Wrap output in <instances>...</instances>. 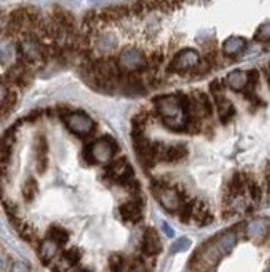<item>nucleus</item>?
Masks as SVG:
<instances>
[{"mask_svg": "<svg viewBox=\"0 0 270 272\" xmlns=\"http://www.w3.org/2000/svg\"><path fill=\"white\" fill-rule=\"evenodd\" d=\"M155 109L164 124L172 130H185L190 124V99L187 96H160L155 99Z\"/></svg>", "mask_w": 270, "mask_h": 272, "instance_id": "1", "label": "nucleus"}, {"mask_svg": "<svg viewBox=\"0 0 270 272\" xmlns=\"http://www.w3.org/2000/svg\"><path fill=\"white\" fill-rule=\"evenodd\" d=\"M223 255L217 249L213 239L210 242H205L195 255L190 259V269L195 272H215V267Z\"/></svg>", "mask_w": 270, "mask_h": 272, "instance_id": "2", "label": "nucleus"}, {"mask_svg": "<svg viewBox=\"0 0 270 272\" xmlns=\"http://www.w3.org/2000/svg\"><path fill=\"white\" fill-rule=\"evenodd\" d=\"M114 152H115V144L109 137H104L90 144L87 149V159L92 164H107L114 157Z\"/></svg>", "mask_w": 270, "mask_h": 272, "instance_id": "3", "label": "nucleus"}, {"mask_svg": "<svg viewBox=\"0 0 270 272\" xmlns=\"http://www.w3.org/2000/svg\"><path fill=\"white\" fill-rule=\"evenodd\" d=\"M117 64H119V67L125 72H137V70H142L144 67H147L145 55L135 47L123 49V51L119 54Z\"/></svg>", "mask_w": 270, "mask_h": 272, "instance_id": "4", "label": "nucleus"}, {"mask_svg": "<svg viewBox=\"0 0 270 272\" xmlns=\"http://www.w3.org/2000/svg\"><path fill=\"white\" fill-rule=\"evenodd\" d=\"M200 62V57L194 49H184V51L177 52L175 57L172 59L170 65H168V72H185L197 67Z\"/></svg>", "mask_w": 270, "mask_h": 272, "instance_id": "5", "label": "nucleus"}, {"mask_svg": "<svg viewBox=\"0 0 270 272\" xmlns=\"http://www.w3.org/2000/svg\"><path fill=\"white\" fill-rule=\"evenodd\" d=\"M19 52H20V57H24L25 62H30V64L40 62L43 57L40 42L32 35H27L19 42Z\"/></svg>", "mask_w": 270, "mask_h": 272, "instance_id": "6", "label": "nucleus"}, {"mask_svg": "<svg viewBox=\"0 0 270 272\" xmlns=\"http://www.w3.org/2000/svg\"><path fill=\"white\" fill-rule=\"evenodd\" d=\"M65 124L74 134L82 137L88 135L94 130V120L82 112H70L69 115H65Z\"/></svg>", "mask_w": 270, "mask_h": 272, "instance_id": "7", "label": "nucleus"}, {"mask_svg": "<svg viewBox=\"0 0 270 272\" xmlns=\"http://www.w3.org/2000/svg\"><path fill=\"white\" fill-rule=\"evenodd\" d=\"M107 175L112 177L115 182H119L122 186H127L128 182L133 180V170L130 164L127 162V159H117L115 162H112L107 167Z\"/></svg>", "mask_w": 270, "mask_h": 272, "instance_id": "8", "label": "nucleus"}, {"mask_svg": "<svg viewBox=\"0 0 270 272\" xmlns=\"http://www.w3.org/2000/svg\"><path fill=\"white\" fill-rule=\"evenodd\" d=\"M152 191H154L157 199H159V202L164 205L167 210H170V212L180 209V205H182V201H180V194L175 191V189L157 184V186L152 187Z\"/></svg>", "mask_w": 270, "mask_h": 272, "instance_id": "9", "label": "nucleus"}, {"mask_svg": "<svg viewBox=\"0 0 270 272\" xmlns=\"http://www.w3.org/2000/svg\"><path fill=\"white\" fill-rule=\"evenodd\" d=\"M135 139V152L139 155V160L142 162L145 167H150L152 164L157 162V151H155V144L144 139L142 135L133 137Z\"/></svg>", "mask_w": 270, "mask_h": 272, "instance_id": "10", "label": "nucleus"}, {"mask_svg": "<svg viewBox=\"0 0 270 272\" xmlns=\"http://www.w3.org/2000/svg\"><path fill=\"white\" fill-rule=\"evenodd\" d=\"M189 110H190V115L199 117V119H204V117H207V115H210L209 96H205V94H202V92L195 94V96L190 99Z\"/></svg>", "mask_w": 270, "mask_h": 272, "instance_id": "11", "label": "nucleus"}, {"mask_svg": "<svg viewBox=\"0 0 270 272\" xmlns=\"http://www.w3.org/2000/svg\"><path fill=\"white\" fill-rule=\"evenodd\" d=\"M142 251L147 255H157L162 251V242L159 234L155 232V229L147 227L144 232V239H142Z\"/></svg>", "mask_w": 270, "mask_h": 272, "instance_id": "12", "label": "nucleus"}, {"mask_svg": "<svg viewBox=\"0 0 270 272\" xmlns=\"http://www.w3.org/2000/svg\"><path fill=\"white\" fill-rule=\"evenodd\" d=\"M270 231V220L268 219H254L247 224V237L254 241H262L265 239Z\"/></svg>", "mask_w": 270, "mask_h": 272, "instance_id": "13", "label": "nucleus"}, {"mask_svg": "<svg viewBox=\"0 0 270 272\" xmlns=\"http://www.w3.org/2000/svg\"><path fill=\"white\" fill-rule=\"evenodd\" d=\"M213 242H215V246H217L218 251H220L222 255H227L234 251L235 246H237V232L225 231L213 239Z\"/></svg>", "mask_w": 270, "mask_h": 272, "instance_id": "14", "label": "nucleus"}, {"mask_svg": "<svg viewBox=\"0 0 270 272\" xmlns=\"http://www.w3.org/2000/svg\"><path fill=\"white\" fill-rule=\"evenodd\" d=\"M119 69H120L119 64H115L114 60H100L94 67L95 75H97L99 79H102V82L115 79V77L119 75Z\"/></svg>", "mask_w": 270, "mask_h": 272, "instance_id": "15", "label": "nucleus"}, {"mask_svg": "<svg viewBox=\"0 0 270 272\" xmlns=\"http://www.w3.org/2000/svg\"><path fill=\"white\" fill-rule=\"evenodd\" d=\"M119 212H120L123 220H128V222L137 224V222H140V219H142V202L140 201H128V202L120 205Z\"/></svg>", "mask_w": 270, "mask_h": 272, "instance_id": "16", "label": "nucleus"}, {"mask_svg": "<svg viewBox=\"0 0 270 272\" xmlns=\"http://www.w3.org/2000/svg\"><path fill=\"white\" fill-rule=\"evenodd\" d=\"M227 85L235 92H242L249 85V72L244 70H234L227 75Z\"/></svg>", "mask_w": 270, "mask_h": 272, "instance_id": "17", "label": "nucleus"}, {"mask_svg": "<svg viewBox=\"0 0 270 272\" xmlns=\"http://www.w3.org/2000/svg\"><path fill=\"white\" fill-rule=\"evenodd\" d=\"M245 47H247L245 38L239 37V35H234V37H229L227 40L222 43V52L225 55H239Z\"/></svg>", "mask_w": 270, "mask_h": 272, "instance_id": "18", "label": "nucleus"}, {"mask_svg": "<svg viewBox=\"0 0 270 272\" xmlns=\"http://www.w3.org/2000/svg\"><path fill=\"white\" fill-rule=\"evenodd\" d=\"M57 252H59V244L50 237L45 239V241L40 244V247H38V255H40L43 264H49L50 260L57 255Z\"/></svg>", "mask_w": 270, "mask_h": 272, "instance_id": "19", "label": "nucleus"}, {"mask_svg": "<svg viewBox=\"0 0 270 272\" xmlns=\"http://www.w3.org/2000/svg\"><path fill=\"white\" fill-rule=\"evenodd\" d=\"M215 102H217V110H218V115H220V120L223 122V124H227V122L235 115L234 104L223 96H217Z\"/></svg>", "mask_w": 270, "mask_h": 272, "instance_id": "20", "label": "nucleus"}, {"mask_svg": "<svg viewBox=\"0 0 270 272\" xmlns=\"http://www.w3.org/2000/svg\"><path fill=\"white\" fill-rule=\"evenodd\" d=\"M47 154H49V147H47V141L45 137L40 135L37 139V144H35V155H37V169L38 172H45L47 169Z\"/></svg>", "mask_w": 270, "mask_h": 272, "instance_id": "21", "label": "nucleus"}, {"mask_svg": "<svg viewBox=\"0 0 270 272\" xmlns=\"http://www.w3.org/2000/svg\"><path fill=\"white\" fill-rule=\"evenodd\" d=\"M212 219L213 217H212L209 207H207V204L204 201H197L195 210H194V220L200 225H207V224H210Z\"/></svg>", "mask_w": 270, "mask_h": 272, "instance_id": "22", "label": "nucleus"}, {"mask_svg": "<svg viewBox=\"0 0 270 272\" xmlns=\"http://www.w3.org/2000/svg\"><path fill=\"white\" fill-rule=\"evenodd\" d=\"M195 201H185L180 205V220L184 224H189L194 219V210H195Z\"/></svg>", "mask_w": 270, "mask_h": 272, "instance_id": "23", "label": "nucleus"}, {"mask_svg": "<svg viewBox=\"0 0 270 272\" xmlns=\"http://www.w3.org/2000/svg\"><path fill=\"white\" fill-rule=\"evenodd\" d=\"M49 237L54 239L59 246H62V244H65L67 241H69V232H67L65 229H62V227H59V225H52L49 229Z\"/></svg>", "mask_w": 270, "mask_h": 272, "instance_id": "24", "label": "nucleus"}, {"mask_svg": "<svg viewBox=\"0 0 270 272\" xmlns=\"http://www.w3.org/2000/svg\"><path fill=\"white\" fill-rule=\"evenodd\" d=\"M247 191H249V196H250V199L255 204L260 202V199H262V187L258 186L254 179H250V177H249V180H247Z\"/></svg>", "mask_w": 270, "mask_h": 272, "instance_id": "25", "label": "nucleus"}, {"mask_svg": "<svg viewBox=\"0 0 270 272\" xmlns=\"http://www.w3.org/2000/svg\"><path fill=\"white\" fill-rule=\"evenodd\" d=\"M99 49L102 52H109V51H112L115 46H117V38L112 35V34H105V35H102L99 38Z\"/></svg>", "mask_w": 270, "mask_h": 272, "instance_id": "26", "label": "nucleus"}, {"mask_svg": "<svg viewBox=\"0 0 270 272\" xmlns=\"http://www.w3.org/2000/svg\"><path fill=\"white\" fill-rule=\"evenodd\" d=\"M82 254L78 249H69V251H65L64 254H62V260H64L65 265H75L78 260H80Z\"/></svg>", "mask_w": 270, "mask_h": 272, "instance_id": "27", "label": "nucleus"}, {"mask_svg": "<svg viewBox=\"0 0 270 272\" xmlns=\"http://www.w3.org/2000/svg\"><path fill=\"white\" fill-rule=\"evenodd\" d=\"M109 267L112 272H122L125 267V259L122 254H112L109 259Z\"/></svg>", "mask_w": 270, "mask_h": 272, "instance_id": "28", "label": "nucleus"}, {"mask_svg": "<svg viewBox=\"0 0 270 272\" xmlns=\"http://www.w3.org/2000/svg\"><path fill=\"white\" fill-rule=\"evenodd\" d=\"M22 194H24V199L27 202H30L37 194V182L33 179H29L24 184V189H22Z\"/></svg>", "mask_w": 270, "mask_h": 272, "instance_id": "29", "label": "nucleus"}, {"mask_svg": "<svg viewBox=\"0 0 270 272\" xmlns=\"http://www.w3.org/2000/svg\"><path fill=\"white\" fill-rule=\"evenodd\" d=\"M187 249H190V239L189 237H180V239H177V241L172 244L170 254L184 252V251H187Z\"/></svg>", "mask_w": 270, "mask_h": 272, "instance_id": "30", "label": "nucleus"}, {"mask_svg": "<svg viewBox=\"0 0 270 272\" xmlns=\"http://www.w3.org/2000/svg\"><path fill=\"white\" fill-rule=\"evenodd\" d=\"M255 38L257 40H262V42L270 40V22H265V24H262L260 27H258Z\"/></svg>", "mask_w": 270, "mask_h": 272, "instance_id": "31", "label": "nucleus"}, {"mask_svg": "<svg viewBox=\"0 0 270 272\" xmlns=\"http://www.w3.org/2000/svg\"><path fill=\"white\" fill-rule=\"evenodd\" d=\"M130 272H149V269L145 267L144 262H140V260H135V262L130 265Z\"/></svg>", "mask_w": 270, "mask_h": 272, "instance_id": "32", "label": "nucleus"}, {"mask_svg": "<svg viewBox=\"0 0 270 272\" xmlns=\"http://www.w3.org/2000/svg\"><path fill=\"white\" fill-rule=\"evenodd\" d=\"M162 229H164V232L168 236V237H173L175 236V232H173V229H172V225H168L167 222H162Z\"/></svg>", "mask_w": 270, "mask_h": 272, "instance_id": "33", "label": "nucleus"}, {"mask_svg": "<svg viewBox=\"0 0 270 272\" xmlns=\"http://www.w3.org/2000/svg\"><path fill=\"white\" fill-rule=\"evenodd\" d=\"M265 180H267V192H268V196H270V164H268L267 172H265Z\"/></svg>", "mask_w": 270, "mask_h": 272, "instance_id": "34", "label": "nucleus"}, {"mask_svg": "<svg viewBox=\"0 0 270 272\" xmlns=\"http://www.w3.org/2000/svg\"><path fill=\"white\" fill-rule=\"evenodd\" d=\"M2 272H7V255L2 254Z\"/></svg>", "mask_w": 270, "mask_h": 272, "instance_id": "35", "label": "nucleus"}, {"mask_svg": "<svg viewBox=\"0 0 270 272\" xmlns=\"http://www.w3.org/2000/svg\"><path fill=\"white\" fill-rule=\"evenodd\" d=\"M75 272H88V270H85V269H78V270H75Z\"/></svg>", "mask_w": 270, "mask_h": 272, "instance_id": "36", "label": "nucleus"}, {"mask_svg": "<svg viewBox=\"0 0 270 272\" xmlns=\"http://www.w3.org/2000/svg\"><path fill=\"white\" fill-rule=\"evenodd\" d=\"M268 82H270V65H268Z\"/></svg>", "mask_w": 270, "mask_h": 272, "instance_id": "37", "label": "nucleus"}, {"mask_svg": "<svg viewBox=\"0 0 270 272\" xmlns=\"http://www.w3.org/2000/svg\"><path fill=\"white\" fill-rule=\"evenodd\" d=\"M267 272H270V269H268V270H267Z\"/></svg>", "mask_w": 270, "mask_h": 272, "instance_id": "38", "label": "nucleus"}]
</instances>
